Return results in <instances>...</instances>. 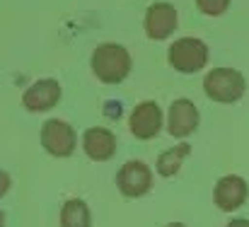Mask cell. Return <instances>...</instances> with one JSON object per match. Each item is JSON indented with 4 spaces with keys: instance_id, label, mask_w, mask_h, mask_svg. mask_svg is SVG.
<instances>
[{
    "instance_id": "obj_7",
    "label": "cell",
    "mask_w": 249,
    "mask_h": 227,
    "mask_svg": "<svg viewBox=\"0 0 249 227\" xmlns=\"http://www.w3.org/2000/svg\"><path fill=\"white\" fill-rule=\"evenodd\" d=\"M128 128L138 140H153L162 131V109L155 102H141L131 111Z\"/></svg>"
},
{
    "instance_id": "obj_14",
    "label": "cell",
    "mask_w": 249,
    "mask_h": 227,
    "mask_svg": "<svg viewBox=\"0 0 249 227\" xmlns=\"http://www.w3.org/2000/svg\"><path fill=\"white\" fill-rule=\"evenodd\" d=\"M196 7L208 17H220L230 7V0H196Z\"/></svg>"
},
{
    "instance_id": "obj_12",
    "label": "cell",
    "mask_w": 249,
    "mask_h": 227,
    "mask_svg": "<svg viewBox=\"0 0 249 227\" xmlns=\"http://www.w3.org/2000/svg\"><path fill=\"white\" fill-rule=\"evenodd\" d=\"M61 227H92V215L87 203L80 198H71L61 208Z\"/></svg>"
},
{
    "instance_id": "obj_15",
    "label": "cell",
    "mask_w": 249,
    "mask_h": 227,
    "mask_svg": "<svg viewBox=\"0 0 249 227\" xmlns=\"http://www.w3.org/2000/svg\"><path fill=\"white\" fill-rule=\"evenodd\" d=\"M10 186H12V179H10V174L0 169V198H2L7 191H10Z\"/></svg>"
},
{
    "instance_id": "obj_3",
    "label": "cell",
    "mask_w": 249,
    "mask_h": 227,
    "mask_svg": "<svg viewBox=\"0 0 249 227\" xmlns=\"http://www.w3.org/2000/svg\"><path fill=\"white\" fill-rule=\"evenodd\" d=\"M167 58L177 73H198L208 63V46L196 36H184L169 46Z\"/></svg>"
},
{
    "instance_id": "obj_5",
    "label": "cell",
    "mask_w": 249,
    "mask_h": 227,
    "mask_svg": "<svg viewBox=\"0 0 249 227\" xmlns=\"http://www.w3.org/2000/svg\"><path fill=\"white\" fill-rule=\"evenodd\" d=\"M41 145L53 157H71L78 145V136L71 123L61 119H49L41 126Z\"/></svg>"
},
{
    "instance_id": "obj_17",
    "label": "cell",
    "mask_w": 249,
    "mask_h": 227,
    "mask_svg": "<svg viewBox=\"0 0 249 227\" xmlns=\"http://www.w3.org/2000/svg\"><path fill=\"white\" fill-rule=\"evenodd\" d=\"M165 227H186L184 223H169V225H165Z\"/></svg>"
},
{
    "instance_id": "obj_8",
    "label": "cell",
    "mask_w": 249,
    "mask_h": 227,
    "mask_svg": "<svg viewBox=\"0 0 249 227\" xmlns=\"http://www.w3.org/2000/svg\"><path fill=\"white\" fill-rule=\"evenodd\" d=\"M61 99V85L53 77H41L36 80L24 94H22V104L27 111L32 114H44L49 109H53Z\"/></svg>"
},
{
    "instance_id": "obj_4",
    "label": "cell",
    "mask_w": 249,
    "mask_h": 227,
    "mask_svg": "<svg viewBox=\"0 0 249 227\" xmlns=\"http://www.w3.org/2000/svg\"><path fill=\"white\" fill-rule=\"evenodd\" d=\"M116 186L124 196L128 198H141L153 189V172L145 162L141 159H131L126 164L119 167L116 172Z\"/></svg>"
},
{
    "instance_id": "obj_1",
    "label": "cell",
    "mask_w": 249,
    "mask_h": 227,
    "mask_svg": "<svg viewBox=\"0 0 249 227\" xmlns=\"http://www.w3.org/2000/svg\"><path fill=\"white\" fill-rule=\"evenodd\" d=\"M92 73L107 85H119L131 73V53L119 44H102L92 53Z\"/></svg>"
},
{
    "instance_id": "obj_10",
    "label": "cell",
    "mask_w": 249,
    "mask_h": 227,
    "mask_svg": "<svg viewBox=\"0 0 249 227\" xmlns=\"http://www.w3.org/2000/svg\"><path fill=\"white\" fill-rule=\"evenodd\" d=\"M177 10H174V5H169V2H155V5H150L148 7V12H145V34L153 39V41H162L167 39L169 34H174V29H177Z\"/></svg>"
},
{
    "instance_id": "obj_11",
    "label": "cell",
    "mask_w": 249,
    "mask_h": 227,
    "mask_svg": "<svg viewBox=\"0 0 249 227\" xmlns=\"http://www.w3.org/2000/svg\"><path fill=\"white\" fill-rule=\"evenodd\" d=\"M83 148H85V155L92 159V162H107L114 157L116 152V138L111 131L107 128H87L83 136Z\"/></svg>"
},
{
    "instance_id": "obj_6",
    "label": "cell",
    "mask_w": 249,
    "mask_h": 227,
    "mask_svg": "<svg viewBox=\"0 0 249 227\" xmlns=\"http://www.w3.org/2000/svg\"><path fill=\"white\" fill-rule=\"evenodd\" d=\"M201 114L196 109V104L191 99H177L172 102L169 111H167V131L172 138L184 140L186 136H191L198 128Z\"/></svg>"
},
{
    "instance_id": "obj_2",
    "label": "cell",
    "mask_w": 249,
    "mask_h": 227,
    "mask_svg": "<svg viewBox=\"0 0 249 227\" xmlns=\"http://www.w3.org/2000/svg\"><path fill=\"white\" fill-rule=\"evenodd\" d=\"M203 89L213 102L232 104V102L242 99V94L247 89V82H245V75L235 68H215L206 75Z\"/></svg>"
},
{
    "instance_id": "obj_16",
    "label": "cell",
    "mask_w": 249,
    "mask_h": 227,
    "mask_svg": "<svg viewBox=\"0 0 249 227\" xmlns=\"http://www.w3.org/2000/svg\"><path fill=\"white\" fill-rule=\"evenodd\" d=\"M225 227H249V220H230Z\"/></svg>"
},
{
    "instance_id": "obj_9",
    "label": "cell",
    "mask_w": 249,
    "mask_h": 227,
    "mask_svg": "<svg viewBox=\"0 0 249 227\" xmlns=\"http://www.w3.org/2000/svg\"><path fill=\"white\" fill-rule=\"evenodd\" d=\"M247 196H249L247 181H245L242 176H235V174L223 176V179L215 184V189H213V203H215L223 213H232V210L242 208L245 201H247Z\"/></svg>"
},
{
    "instance_id": "obj_18",
    "label": "cell",
    "mask_w": 249,
    "mask_h": 227,
    "mask_svg": "<svg viewBox=\"0 0 249 227\" xmlns=\"http://www.w3.org/2000/svg\"><path fill=\"white\" fill-rule=\"evenodd\" d=\"M0 227H5V213L0 210Z\"/></svg>"
},
{
    "instance_id": "obj_13",
    "label": "cell",
    "mask_w": 249,
    "mask_h": 227,
    "mask_svg": "<svg viewBox=\"0 0 249 227\" xmlns=\"http://www.w3.org/2000/svg\"><path fill=\"white\" fill-rule=\"evenodd\" d=\"M189 152H191V145H189V143H179V145L165 150L158 157V174H162L165 179L179 174V167H181V162L189 157Z\"/></svg>"
}]
</instances>
